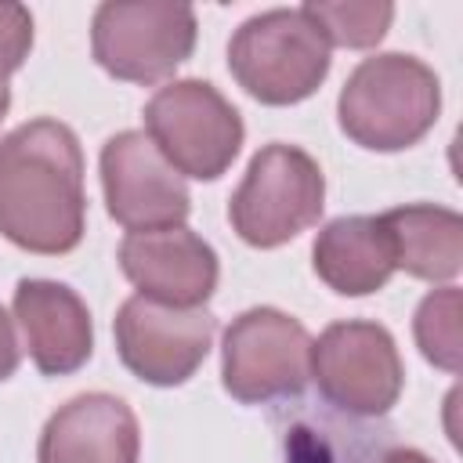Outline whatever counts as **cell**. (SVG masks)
I'll list each match as a JSON object with an SVG mask.
<instances>
[{
    "instance_id": "1",
    "label": "cell",
    "mask_w": 463,
    "mask_h": 463,
    "mask_svg": "<svg viewBox=\"0 0 463 463\" xmlns=\"http://www.w3.org/2000/svg\"><path fill=\"white\" fill-rule=\"evenodd\" d=\"M0 232L33 253H69L83 235V152L58 119L0 141Z\"/></svg>"
},
{
    "instance_id": "2",
    "label": "cell",
    "mask_w": 463,
    "mask_h": 463,
    "mask_svg": "<svg viewBox=\"0 0 463 463\" xmlns=\"http://www.w3.org/2000/svg\"><path fill=\"white\" fill-rule=\"evenodd\" d=\"M438 76L409 54L365 58L340 90V127L376 152L416 145L438 119Z\"/></svg>"
},
{
    "instance_id": "3",
    "label": "cell",
    "mask_w": 463,
    "mask_h": 463,
    "mask_svg": "<svg viewBox=\"0 0 463 463\" xmlns=\"http://www.w3.org/2000/svg\"><path fill=\"white\" fill-rule=\"evenodd\" d=\"M228 65L253 98L293 105L322 83L329 43L304 11H264L232 36Z\"/></svg>"
},
{
    "instance_id": "4",
    "label": "cell",
    "mask_w": 463,
    "mask_h": 463,
    "mask_svg": "<svg viewBox=\"0 0 463 463\" xmlns=\"http://www.w3.org/2000/svg\"><path fill=\"white\" fill-rule=\"evenodd\" d=\"M326 181L318 163L293 145H264L232 195L228 217L250 246H279L318 221Z\"/></svg>"
},
{
    "instance_id": "5",
    "label": "cell",
    "mask_w": 463,
    "mask_h": 463,
    "mask_svg": "<svg viewBox=\"0 0 463 463\" xmlns=\"http://www.w3.org/2000/svg\"><path fill=\"white\" fill-rule=\"evenodd\" d=\"M145 127L163 159L188 177H221L242 145L239 112L203 80H177L152 94Z\"/></svg>"
},
{
    "instance_id": "6",
    "label": "cell",
    "mask_w": 463,
    "mask_h": 463,
    "mask_svg": "<svg viewBox=\"0 0 463 463\" xmlns=\"http://www.w3.org/2000/svg\"><path fill=\"white\" fill-rule=\"evenodd\" d=\"M94 58L116 80L152 83L174 72L195 43V11L188 4H101L94 14Z\"/></svg>"
},
{
    "instance_id": "7",
    "label": "cell",
    "mask_w": 463,
    "mask_h": 463,
    "mask_svg": "<svg viewBox=\"0 0 463 463\" xmlns=\"http://www.w3.org/2000/svg\"><path fill=\"white\" fill-rule=\"evenodd\" d=\"M311 376L344 412L380 416L402 391L394 340L376 322H336L311 344Z\"/></svg>"
},
{
    "instance_id": "8",
    "label": "cell",
    "mask_w": 463,
    "mask_h": 463,
    "mask_svg": "<svg viewBox=\"0 0 463 463\" xmlns=\"http://www.w3.org/2000/svg\"><path fill=\"white\" fill-rule=\"evenodd\" d=\"M311 373V340L304 326L275 307H253L224 333V387L239 402H271L297 394Z\"/></svg>"
},
{
    "instance_id": "9",
    "label": "cell",
    "mask_w": 463,
    "mask_h": 463,
    "mask_svg": "<svg viewBox=\"0 0 463 463\" xmlns=\"http://www.w3.org/2000/svg\"><path fill=\"white\" fill-rule=\"evenodd\" d=\"M213 315L130 297L116 315V347L127 369L148 383L170 387L195 373L213 340Z\"/></svg>"
},
{
    "instance_id": "10",
    "label": "cell",
    "mask_w": 463,
    "mask_h": 463,
    "mask_svg": "<svg viewBox=\"0 0 463 463\" xmlns=\"http://www.w3.org/2000/svg\"><path fill=\"white\" fill-rule=\"evenodd\" d=\"M109 213L130 232L174 228L188 217V188L141 130H123L101 148Z\"/></svg>"
},
{
    "instance_id": "11",
    "label": "cell",
    "mask_w": 463,
    "mask_h": 463,
    "mask_svg": "<svg viewBox=\"0 0 463 463\" xmlns=\"http://www.w3.org/2000/svg\"><path fill=\"white\" fill-rule=\"evenodd\" d=\"M119 264L141 297L170 307H199L217 286V253L184 224L130 232Z\"/></svg>"
},
{
    "instance_id": "12",
    "label": "cell",
    "mask_w": 463,
    "mask_h": 463,
    "mask_svg": "<svg viewBox=\"0 0 463 463\" xmlns=\"http://www.w3.org/2000/svg\"><path fill=\"white\" fill-rule=\"evenodd\" d=\"M137 420L112 394H80L40 434V463H137Z\"/></svg>"
},
{
    "instance_id": "13",
    "label": "cell",
    "mask_w": 463,
    "mask_h": 463,
    "mask_svg": "<svg viewBox=\"0 0 463 463\" xmlns=\"http://www.w3.org/2000/svg\"><path fill=\"white\" fill-rule=\"evenodd\" d=\"M14 318L40 373L61 376L90 358V315L69 286L22 279L14 289Z\"/></svg>"
},
{
    "instance_id": "14",
    "label": "cell",
    "mask_w": 463,
    "mask_h": 463,
    "mask_svg": "<svg viewBox=\"0 0 463 463\" xmlns=\"http://www.w3.org/2000/svg\"><path fill=\"white\" fill-rule=\"evenodd\" d=\"M315 271L344 297L380 289L394 271L391 242L376 217H340L315 239Z\"/></svg>"
},
{
    "instance_id": "15",
    "label": "cell",
    "mask_w": 463,
    "mask_h": 463,
    "mask_svg": "<svg viewBox=\"0 0 463 463\" xmlns=\"http://www.w3.org/2000/svg\"><path fill=\"white\" fill-rule=\"evenodd\" d=\"M391 253L394 268H405L416 279H452L463 264V221L452 210L441 206H398L376 217Z\"/></svg>"
},
{
    "instance_id": "16",
    "label": "cell",
    "mask_w": 463,
    "mask_h": 463,
    "mask_svg": "<svg viewBox=\"0 0 463 463\" xmlns=\"http://www.w3.org/2000/svg\"><path fill=\"white\" fill-rule=\"evenodd\" d=\"M300 11L318 25L326 43H340V47L376 43L394 18V7L383 0L380 4L376 0H365V4H304Z\"/></svg>"
},
{
    "instance_id": "17",
    "label": "cell",
    "mask_w": 463,
    "mask_h": 463,
    "mask_svg": "<svg viewBox=\"0 0 463 463\" xmlns=\"http://www.w3.org/2000/svg\"><path fill=\"white\" fill-rule=\"evenodd\" d=\"M416 344L434 365H441L449 373L459 369V351L463 347H459V289L456 286H445V289L430 293L420 304V311H416Z\"/></svg>"
},
{
    "instance_id": "18",
    "label": "cell",
    "mask_w": 463,
    "mask_h": 463,
    "mask_svg": "<svg viewBox=\"0 0 463 463\" xmlns=\"http://www.w3.org/2000/svg\"><path fill=\"white\" fill-rule=\"evenodd\" d=\"M33 43V18L22 4H0V80L22 65Z\"/></svg>"
},
{
    "instance_id": "19",
    "label": "cell",
    "mask_w": 463,
    "mask_h": 463,
    "mask_svg": "<svg viewBox=\"0 0 463 463\" xmlns=\"http://www.w3.org/2000/svg\"><path fill=\"white\" fill-rule=\"evenodd\" d=\"M286 463H344V456L322 430L300 423L286 434Z\"/></svg>"
},
{
    "instance_id": "20",
    "label": "cell",
    "mask_w": 463,
    "mask_h": 463,
    "mask_svg": "<svg viewBox=\"0 0 463 463\" xmlns=\"http://www.w3.org/2000/svg\"><path fill=\"white\" fill-rule=\"evenodd\" d=\"M18 369V340H14V326L0 307V380H7Z\"/></svg>"
},
{
    "instance_id": "21",
    "label": "cell",
    "mask_w": 463,
    "mask_h": 463,
    "mask_svg": "<svg viewBox=\"0 0 463 463\" xmlns=\"http://www.w3.org/2000/svg\"><path fill=\"white\" fill-rule=\"evenodd\" d=\"M383 463H430V459L420 456V452H412V449H394V452L383 456Z\"/></svg>"
},
{
    "instance_id": "22",
    "label": "cell",
    "mask_w": 463,
    "mask_h": 463,
    "mask_svg": "<svg viewBox=\"0 0 463 463\" xmlns=\"http://www.w3.org/2000/svg\"><path fill=\"white\" fill-rule=\"evenodd\" d=\"M7 101H11V94H7V83L0 80V119H4V112H7Z\"/></svg>"
}]
</instances>
